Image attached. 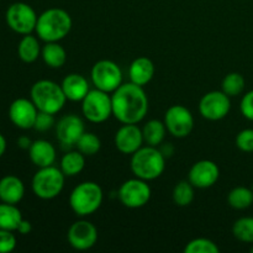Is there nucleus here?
Wrapping results in <instances>:
<instances>
[{
	"instance_id": "nucleus-31",
	"label": "nucleus",
	"mask_w": 253,
	"mask_h": 253,
	"mask_svg": "<svg viewBox=\"0 0 253 253\" xmlns=\"http://www.w3.org/2000/svg\"><path fill=\"white\" fill-rule=\"evenodd\" d=\"M76 147L79 152L83 153L85 157L96 155L101 148V141L95 133L93 132H84L76 143Z\"/></svg>"
},
{
	"instance_id": "nucleus-1",
	"label": "nucleus",
	"mask_w": 253,
	"mask_h": 253,
	"mask_svg": "<svg viewBox=\"0 0 253 253\" xmlns=\"http://www.w3.org/2000/svg\"><path fill=\"white\" fill-rule=\"evenodd\" d=\"M113 115L121 124H138L148 111V98L143 86L131 82L123 83L111 93Z\"/></svg>"
},
{
	"instance_id": "nucleus-39",
	"label": "nucleus",
	"mask_w": 253,
	"mask_h": 253,
	"mask_svg": "<svg viewBox=\"0 0 253 253\" xmlns=\"http://www.w3.org/2000/svg\"><path fill=\"white\" fill-rule=\"evenodd\" d=\"M158 148H160V151L166 158L172 157V155L174 153V147H173L172 143H162V146Z\"/></svg>"
},
{
	"instance_id": "nucleus-7",
	"label": "nucleus",
	"mask_w": 253,
	"mask_h": 253,
	"mask_svg": "<svg viewBox=\"0 0 253 253\" xmlns=\"http://www.w3.org/2000/svg\"><path fill=\"white\" fill-rule=\"evenodd\" d=\"M82 114L93 124H103L113 115V101L109 93L99 89H90L82 100Z\"/></svg>"
},
{
	"instance_id": "nucleus-28",
	"label": "nucleus",
	"mask_w": 253,
	"mask_h": 253,
	"mask_svg": "<svg viewBox=\"0 0 253 253\" xmlns=\"http://www.w3.org/2000/svg\"><path fill=\"white\" fill-rule=\"evenodd\" d=\"M195 198V187L189 180H180L174 185L172 192V199L177 207H189Z\"/></svg>"
},
{
	"instance_id": "nucleus-17",
	"label": "nucleus",
	"mask_w": 253,
	"mask_h": 253,
	"mask_svg": "<svg viewBox=\"0 0 253 253\" xmlns=\"http://www.w3.org/2000/svg\"><path fill=\"white\" fill-rule=\"evenodd\" d=\"M114 143L123 155H133L145 143L142 128L138 127L137 124H123V126L116 131Z\"/></svg>"
},
{
	"instance_id": "nucleus-33",
	"label": "nucleus",
	"mask_w": 253,
	"mask_h": 253,
	"mask_svg": "<svg viewBox=\"0 0 253 253\" xmlns=\"http://www.w3.org/2000/svg\"><path fill=\"white\" fill-rule=\"evenodd\" d=\"M235 145L242 152H253V128H244L240 131L235 138Z\"/></svg>"
},
{
	"instance_id": "nucleus-29",
	"label": "nucleus",
	"mask_w": 253,
	"mask_h": 253,
	"mask_svg": "<svg viewBox=\"0 0 253 253\" xmlns=\"http://www.w3.org/2000/svg\"><path fill=\"white\" fill-rule=\"evenodd\" d=\"M245 88H246L245 77L237 72H231V73L226 74L221 82V90L230 98L241 95L245 91Z\"/></svg>"
},
{
	"instance_id": "nucleus-38",
	"label": "nucleus",
	"mask_w": 253,
	"mask_h": 253,
	"mask_svg": "<svg viewBox=\"0 0 253 253\" xmlns=\"http://www.w3.org/2000/svg\"><path fill=\"white\" fill-rule=\"evenodd\" d=\"M32 142H34V141H31V138L27 137V136H20V137L17 138V146H19L21 150L29 151V148L31 147Z\"/></svg>"
},
{
	"instance_id": "nucleus-32",
	"label": "nucleus",
	"mask_w": 253,
	"mask_h": 253,
	"mask_svg": "<svg viewBox=\"0 0 253 253\" xmlns=\"http://www.w3.org/2000/svg\"><path fill=\"white\" fill-rule=\"evenodd\" d=\"M185 253H219L220 249L214 241L205 237L192 240L184 247Z\"/></svg>"
},
{
	"instance_id": "nucleus-22",
	"label": "nucleus",
	"mask_w": 253,
	"mask_h": 253,
	"mask_svg": "<svg viewBox=\"0 0 253 253\" xmlns=\"http://www.w3.org/2000/svg\"><path fill=\"white\" fill-rule=\"evenodd\" d=\"M42 47L40 44L39 37L32 36L31 34L24 35L17 46L19 58L25 63H34L41 56Z\"/></svg>"
},
{
	"instance_id": "nucleus-12",
	"label": "nucleus",
	"mask_w": 253,
	"mask_h": 253,
	"mask_svg": "<svg viewBox=\"0 0 253 253\" xmlns=\"http://www.w3.org/2000/svg\"><path fill=\"white\" fill-rule=\"evenodd\" d=\"M231 109V98L222 90H212L204 94L199 101V113L209 121H219L226 118Z\"/></svg>"
},
{
	"instance_id": "nucleus-41",
	"label": "nucleus",
	"mask_w": 253,
	"mask_h": 253,
	"mask_svg": "<svg viewBox=\"0 0 253 253\" xmlns=\"http://www.w3.org/2000/svg\"><path fill=\"white\" fill-rule=\"evenodd\" d=\"M250 251H251V252H252V253H253V246H252V247H251V250H250Z\"/></svg>"
},
{
	"instance_id": "nucleus-13",
	"label": "nucleus",
	"mask_w": 253,
	"mask_h": 253,
	"mask_svg": "<svg viewBox=\"0 0 253 253\" xmlns=\"http://www.w3.org/2000/svg\"><path fill=\"white\" fill-rule=\"evenodd\" d=\"M69 245L78 251H86L98 242V229L88 220H77L67 232Z\"/></svg>"
},
{
	"instance_id": "nucleus-21",
	"label": "nucleus",
	"mask_w": 253,
	"mask_h": 253,
	"mask_svg": "<svg viewBox=\"0 0 253 253\" xmlns=\"http://www.w3.org/2000/svg\"><path fill=\"white\" fill-rule=\"evenodd\" d=\"M155 64L147 57H137L131 62L128 67V78L133 84L145 86L152 81L155 76Z\"/></svg>"
},
{
	"instance_id": "nucleus-8",
	"label": "nucleus",
	"mask_w": 253,
	"mask_h": 253,
	"mask_svg": "<svg viewBox=\"0 0 253 253\" xmlns=\"http://www.w3.org/2000/svg\"><path fill=\"white\" fill-rule=\"evenodd\" d=\"M90 78L96 89L110 94L123 84V72L114 61L100 59L91 67Z\"/></svg>"
},
{
	"instance_id": "nucleus-5",
	"label": "nucleus",
	"mask_w": 253,
	"mask_h": 253,
	"mask_svg": "<svg viewBox=\"0 0 253 253\" xmlns=\"http://www.w3.org/2000/svg\"><path fill=\"white\" fill-rule=\"evenodd\" d=\"M30 99L34 101L39 111L58 114L66 105L67 98L61 84L49 79H41L34 83L30 90Z\"/></svg>"
},
{
	"instance_id": "nucleus-18",
	"label": "nucleus",
	"mask_w": 253,
	"mask_h": 253,
	"mask_svg": "<svg viewBox=\"0 0 253 253\" xmlns=\"http://www.w3.org/2000/svg\"><path fill=\"white\" fill-rule=\"evenodd\" d=\"M29 157L37 168L49 167L56 162L57 152L54 146L49 141L36 140L29 148Z\"/></svg>"
},
{
	"instance_id": "nucleus-10",
	"label": "nucleus",
	"mask_w": 253,
	"mask_h": 253,
	"mask_svg": "<svg viewBox=\"0 0 253 253\" xmlns=\"http://www.w3.org/2000/svg\"><path fill=\"white\" fill-rule=\"evenodd\" d=\"M6 24L14 32L20 35H29L35 31L39 15L31 5L17 1L10 5L5 14Z\"/></svg>"
},
{
	"instance_id": "nucleus-30",
	"label": "nucleus",
	"mask_w": 253,
	"mask_h": 253,
	"mask_svg": "<svg viewBox=\"0 0 253 253\" xmlns=\"http://www.w3.org/2000/svg\"><path fill=\"white\" fill-rule=\"evenodd\" d=\"M232 235L244 244H253V216H242L232 225Z\"/></svg>"
},
{
	"instance_id": "nucleus-6",
	"label": "nucleus",
	"mask_w": 253,
	"mask_h": 253,
	"mask_svg": "<svg viewBox=\"0 0 253 253\" xmlns=\"http://www.w3.org/2000/svg\"><path fill=\"white\" fill-rule=\"evenodd\" d=\"M66 175L59 167L39 168L31 180V188L34 194L42 200H52L58 197L64 188Z\"/></svg>"
},
{
	"instance_id": "nucleus-14",
	"label": "nucleus",
	"mask_w": 253,
	"mask_h": 253,
	"mask_svg": "<svg viewBox=\"0 0 253 253\" xmlns=\"http://www.w3.org/2000/svg\"><path fill=\"white\" fill-rule=\"evenodd\" d=\"M85 132V125L81 116L68 114L62 116L56 124V137L66 147H73Z\"/></svg>"
},
{
	"instance_id": "nucleus-4",
	"label": "nucleus",
	"mask_w": 253,
	"mask_h": 253,
	"mask_svg": "<svg viewBox=\"0 0 253 253\" xmlns=\"http://www.w3.org/2000/svg\"><path fill=\"white\" fill-rule=\"evenodd\" d=\"M104 200V193L95 182L79 183L69 194V207L79 217H85L98 211Z\"/></svg>"
},
{
	"instance_id": "nucleus-26",
	"label": "nucleus",
	"mask_w": 253,
	"mask_h": 253,
	"mask_svg": "<svg viewBox=\"0 0 253 253\" xmlns=\"http://www.w3.org/2000/svg\"><path fill=\"white\" fill-rule=\"evenodd\" d=\"M22 219L21 211L16 205L7 203L0 204V229L16 231Z\"/></svg>"
},
{
	"instance_id": "nucleus-40",
	"label": "nucleus",
	"mask_w": 253,
	"mask_h": 253,
	"mask_svg": "<svg viewBox=\"0 0 253 253\" xmlns=\"http://www.w3.org/2000/svg\"><path fill=\"white\" fill-rule=\"evenodd\" d=\"M6 138H5L4 135L0 132V158L4 156L5 151H6Z\"/></svg>"
},
{
	"instance_id": "nucleus-24",
	"label": "nucleus",
	"mask_w": 253,
	"mask_h": 253,
	"mask_svg": "<svg viewBox=\"0 0 253 253\" xmlns=\"http://www.w3.org/2000/svg\"><path fill=\"white\" fill-rule=\"evenodd\" d=\"M167 132L165 121L156 120V119L147 121L142 127L143 141L146 145L153 146V147H160L165 142Z\"/></svg>"
},
{
	"instance_id": "nucleus-9",
	"label": "nucleus",
	"mask_w": 253,
	"mask_h": 253,
	"mask_svg": "<svg viewBox=\"0 0 253 253\" xmlns=\"http://www.w3.org/2000/svg\"><path fill=\"white\" fill-rule=\"evenodd\" d=\"M152 195L147 180L135 177L125 180L118 190V198L124 207L128 209H140L148 204Z\"/></svg>"
},
{
	"instance_id": "nucleus-23",
	"label": "nucleus",
	"mask_w": 253,
	"mask_h": 253,
	"mask_svg": "<svg viewBox=\"0 0 253 253\" xmlns=\"http://www.w3.org/2000/svg\"><path fill=\"white\" fill-rule=\"evenodd\" d=\"M41 57L49 68H61L67 62V52L59 42H46L42 47Z\"/></svg>"
},
{
	"instance_id": "nucleus-20",
	"label": "nucleus",
	"mask_w": 253,
	"mask_h": 253,
	"mask_svg": "<svg viewBox=\"0 0 253 253\" xmlns=\"http://www.w3.org/2000/svg\"><path fill=\"white\" fill-rule=\"evenodd\" d=\"M25 195V184L16 175H5L0 179V202L19 204Z\"/></svg>"
},
{
	"instance_id": "nucleus-3",
	"label": "nucleus",
	"mask_w": 253,
	"mask_h": 253,
	"mask_svg": "<svg viewBox=\"0 0 253 253\" xmlns=\"http://www.w3.org/2000/svg\"><path fill=\"white\" fill-rule=\"evenodd\" d=\"M166 160L158 147L145 146L131 155L130 168L135 177L143 180H155L163 174L166 169Z\"/></svg>"
},
{
	"instance_id": "nucleus-27",
	"label": "nucleus",
	"mask_w": 253,
	"mask_h": 253,
	"mask_svg": "<svg viewBox=\"0 0 253 253\" xmlns=\"http://www.w3.org/2000/svg\"><path fill=\"white\" fill-rule=\"evenodd\" d=\"M227 203L235 210H246L253 205V189L252 188L235 187L227 194Z\"/></svg>"
},
{
	"instance_id": "nucleus-2",
	"label": "nucleus",
	"mask_w": 253,
	"mask_h": 253,
	"mask_svg": "<svg viewBox=\"0 0 253 253\" xmlns=\"http://www.w3.org/2000/svg\"><path fill=\"white\" fill-rule=\"evenodd\" d=\"M73 21L68 11L61 7H51L39 15L36 24L37 36L44 42H59L71 32Z\"/></svg>"
},
{
	"instance_id": "nucleus-16",
	"label": "nucleus",
	"mask_w": 253,
	"mask_h": 253,
	"mask_svg": "<svg viewBox=\"0 0 253 253\" xmlns=\"http://www.w3.org/2000/svg\"><path fill=\"white\" fill-rule=\"evenodd\" d=\"M37 114H39V109L36 108L31 99H15L9 106L10 121L21 130L34 128Z\"/></svg>"
},
{
	"instance_id": "nucleus-34",
	"label": "nucleus",
	"mask_w": 253,
	"mask_h": 253,
	"mask_svg": "<svg viewBox=\"0 0 253 253\" xmlns=\"http://www.w3.org/2000/svg\"><path fill=\"white\" fill-rule=\"evenodd\" d=\"M53 126H56V119H54L53 114L39 111L36 120H35V130L39 131V132H46V131L51 130Z\"/></svg>"
},
{
	"instance_id": "nucleus-36",
	"label": "nucleus",
	"mask_w": 253,
	"mask_h": 253,
	"mask_svg": "<svg viewBox=\"0 0 253 253\" xmlns=\"http://www.w3.org/2000/svg\"><path fill=\"white\" fill-rule=\"evenodd\" d=\"M240 111L245 119L253 121V89L244 94L240 103Z\"/></svg>"
},
{
	"instance_id": "nucleus-25",
	"label": "nucleus",
	"mask_w": 253,
	"mask_h": 253,
	"mask_svg": "<svg viewBox=\"0 0 253 253\" xmlns=\"http://www.w3.org/2000/svg\"><path fill=\"white\" fill-rule=\"evenodd\" d=\"M84 167H85V156L78 150L67 152L59 162V169L66 177H76L82 173Z\"/></svg>"
},
{
	"instance_id": "nucleus-35",
	"label": "nucleus",
	"mask_w": 253,
	"mask_h": 253,
	"mask_svg": "<svg viewBox=\"0 0 253 253\" xmlns=\"http://www.w3.org/2000/svg\"><path fill=\"white\" fill-rule=\"evenodd\" d=\"M16 236L14 231L0 229V253H9L16 249Z\"/></svg>"
},
{
	"instance_id": "nucleus-42",
	"label": "nucleus",
	"mask_w": 253,
	"mask_h": 253,
	"mask_svg": "<svg viewBox=\"0 0 253 253\" xmlns=\"http://www.w3.org/2000/svg\"><path fill=\"white\" fill-rule=\"evenodd\" d=\"M252 189H253V187H252Z\"/></svg>"
},
{
	"instance_id": "nucleus-19",
	"label": "nucleus",
	"mask_w": 253,
	"mask_h": 253,
	"mask_svg": "<svg viewBox=\"0 0 253 253\" xmlns=\"http://www.w3.org/2000/svg\"><path fill=\"white\" fill-rule=\"evenodd\" d=\"M61 86L67 100L71 101H82L90 90L88 79L79 73H71L64 77Z\"/></svg>"
},
{
	"instance_id": "nucleus-37",
	"label": "nucleus",
	"mask_w": 253,
	"mask_h": 253,
	"mask_svg": "<svg viewBox=\"0 0 253 253\" xmlns=\"http://www.w3.org/2000/svg\"><path fill=\"white\" fill-rule=\"evenodd\" d=\"M16 231L19 232L20 235H29L30 232L32 231L31 222H30L29 220H26V219H22L21 222H20L19 227H17Z\"/></svg>"
},
{
	"instance_id": "nucleus-11",
	"label": "nucleus",
	"mask_w": 253,
	"mask_h": 253,
	"mask_svg": "<svg viewBox=\"0 0 253 253\" xmlns=\"http://www.w3.org/2000/svg\"><path fill=\"white\" fill-rule=\"evenodd\" d=\"M167 131L177 138H184L192 133L194 128V116L184 105H172L167 109L163 119Z\"/></svg>"
},
{
	"instance_id": "nucleus-15",
	"label": "nucleus",
	"mask_w": 253,
	"mask_h": 253,
	"mask_svg": "<svg viewBox=\"0 0 253 253\" xmlns=\"http://www.w3.org/2000/svg\"><path fill=\"white\" fill-rule=\"evenodd\" d=\"M220 177V168L214 161L202 160L195 162L188 173V180L197 189H208L216 184Z\"/></svg>"
}]
</instances>
